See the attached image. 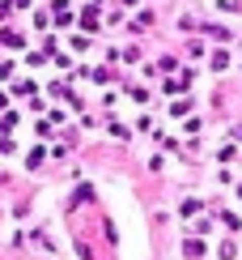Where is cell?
I'll return each mask as SVG.
<instances>
[{
	"label": "cell",
	"instance_id": "6da1fadb",
	"mask_svg": "<svg viewBox=\"0 0 242 260\" xmlns=\"http://www.w3.org/2000/svg\"><path fill=\"white\" fill-rule=\"evenodd\" d=\"M0 43H5V47H21V43H26V39H21L17 30H5V35H0Z\"/></svg>",
	"mask_w": 242,
	"mask_h": 260
},
{
	"label": "cell",
	"instance_id": "7a4b0ae2",
	"mask_svg": "<svg viewBox=\"0 0 242 260\" xmlns=\"http://www.w3.org/2000/svg\"><path fill=\"white\" fill-rule=\"evenodd\" d=\"M0 107H5V94H0Z\"/></svg>",
	"mask_w": 242,
	"mask_h": 260
}]
</instances>
